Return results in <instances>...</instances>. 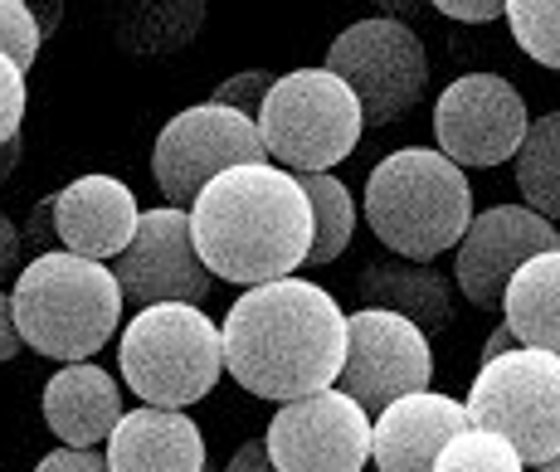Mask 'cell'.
Listing matches in <instances>:
<instances>
[{"label": "cell", "instance_id": "11", "mask_svg": "<svg viewBox=\"0 0 560 472\" xmlns=\"http://www.w3.org/2000/svg\"><path fill=\"white\" fill-rule=\"evenodd\" d=\"M429 380H434V351L409 317L385 307H361L357 317H347V361L337 390H347L371 420L400 394L429 390Z\"/></svg>", "mask_w": 560, "mask_h": 472}, {"label": "cell", "instance_id": "17", "mask_svg": "<svg viewBox=\"0 0 560 472\" xmlns=\"http://www.w3.org/2000/svg\"><path fill=\"white\" fill-rule=\"evenodd\" d=\"M103 453L113 472H205L210 463L200 424L186 410H156V404L122 414Z\"/></svg>", "mask_w": 560, "mask_h": 472}, {"label": "cell", "instance_id": "4", "mask_svg": "<svg viewBox=\"0 0 560 472\" xmlns=\"http://www.w3.org/2000/svg\"><path fill=\"white\" fill-rule=\"evenodd\" d=\"M472 220V186L444 152L400 146L381 156L365 180V224L371 234L409 263H434L463 239Z\"/></svg>", "mask_w": 560, "mask_h": 472}, {"label": "cell", "instance_id": "19", "mask_svg": "<svg viewBox=\"0 0 560 472\" xmlns=\"http://www.w3.org/2000/svg\"><path fill=\"white\" fill-rule=\"evenodd\" d=\"M361 303L385 307L415 321L424 337L454 327V287L434 263H409V259H375L361 268Z\"/></svg>", "mask_w": 560, "mask_h": 472}, {"label": "cell", "instance_id": "1", "mask_svg": "<svg viewBox=\"0 0 560 472\" xmlns=\"http://www.w3.org/2000/svg\"><path fill=\"white\" fill-rule=\"evenodd\" d=\"M224 370L258 400L288 404L331 390L347 361V312L312 278L244 287L220 321Z\"/></svg>", "mask_w": 560, "mask_h": 472}, {"label": "cell", "instance_id": "26", "mask_svg": "<svg viewBox=\"0 0 560 472\" xmlns=\"http://www.w3.org/2000/svg\"><path fill=\"white\" fill-rule=\"evenodd\" d=\"M39 45H45V35H39L35 5L30 0H0V54L30 73V63L39 59Z\"/></svg>", "mask_w": 560, "mask_h": 472}, {"label": "cell", "instance_id": "18", "mask_svg": "<svg viewBox=\"0 0 560 472\" xmlns=\"http://www.w3.org/2000/svg\"><path fill=\"white\" fill-rule=\"evenodd\" d=\"M45 424L63 448H98L107 444V434L122 420V390H117V375H107L93 361H73L59 366L45 385Z\"/></svg>", "mask_w": 560, "mask_h": 472}, {"label": "cell", "instance_id": "32", "mask_svg": "<svg viewBox=\"0 0 560 472\" xmlns=\"http://www.w3.org/2000/svg\"><path fill=\"white\" fill-rule=\"evenodd\" d=\"M20 351H25V337H20V327H15V307H10V293L0 287V366H5V361H15Z\"/></svg>", "mask_w": 560, "mask_h": 472}, {"label": "cell", "instance_id": "39", "mask_svg": "<svg viewBox=\"0 0 560 472\" xmlns=\"http://www.w3.org/2000/svg\"><path fill=\"white\" fill-rule=\"evenodd\" d=\"M205 472H214V468H210V463H205Z\"/></svg>", "mask_w": 560, "mask_h": 472}, {"label": "cell", "instance_id": "22", "mask_svg": "<svg viewBox=\"0 0 560 472\" xmlns=\"http://www.w3.org/2000/svg\"><path fill=\"white\" fill-rule=\"evenodd\" d=\"M516 190H522L526 210L541 220H560V113H546L526 127L522 146H516Z\"/></svg>", "mask_w": 560, "mask_h": 472}, {"label": "cell", "instance_id": "15", "mask_svg": "<svg viewBox=\"0 0 560 472\" xmlns=\"http://www.w3.org/2000/svg\"><path fill=\"white\" fill-rule=\"evenodd\" d=\"M468 424V404L454 394H400L371 420V463L375 472H434L439 448Z\"/></svg>", "mask_w": 560, "mask_h": 472}, {"label": "cell", "instance_id": "13", "mask_svg": "<svg viewBox=\"0 0 560 472\" xmlns=\"http://www.w3.org/2000/svg\"><path fill=\"white\" fill-rule=\"evenodd\" d=\"M113 278L122 287V303L152 307V303H205L214 287V273L200 263L196 239H190V210L161 205L142 210L137 234L113 259Z\"/></svg>", "mask_w": 560, "mask_h": 472}, {"label": "cell", "instance_id": "23", "mask_svg": "<svg viewBox=\"0 0 560 472\" xmlns=\"http://www.w3.org/2000/svg\"><path fill=\"white\" fill-rule=\"evenodd\" d=\"M303 186L307 205H312V249H307V263H337L347 253L351 234H357V200L351 190L341 186L331 170H307L298 176Z\"/></svg>", "mask_w": 560, "mask_h": 472}, {"label": "cell", "instance_id": "34", "mask_svg": "<svg viewBox=\"0 0 560 472\" xmlns=\"http://www.w3.org/2000/svg\"><path fill=\"white\" fill-rule=\"evenodd\" d=\"M224 472H278V468H273V458H268L264 438H249L244 448H234V458L224 463Z\"/></svg>", "mask_w": 560, "mask_h": 472}, {"label": "cell", "instance_id": "6", "mask_svg": "<svg viewBox=\"0 0 560 472\" xmlns=\"http://www.w3.org/2000/svg\"><path fill=\"white\" fill-rule=\"evenodd\" d=\"M258 137L268 161H283V170H331L361 146L365 113L357 93L331 69H293L273 79L264 107H258Z\"/></svg>", "mask_w": 560, "mask_h": 472}, {"label": "cell", "instance_id": "2", "mask_svg": "<svg viewBox=\"0 0 560 472\" xmlns=\"http://www.w3.org/2000/svg\"><path fill=\"white\" fill-rule=\"evenodd\" d=\"M190 239L214 283L258 287L307 263L312 205L293 170L273 161L230 166L190 205Z\"/></svg>", "mask_w": 560, "mask_h": 472}, {"label": "cell", "instance_id": "8", "mask_svg": "<svg viewBox=\"0 0 560 472\" xmlns=\"http://www.w3.org/2000/svg\"><path fill=\"white\" fill-rule=\"evenodd\" d=\"M351 93H357L365 127H390L424 98L429 49L405 20H357L327 49V63Z\"/></svg>", "mask_w": 560, "mask_h": 472}, {"label": "cell", "instance_id": "5", "mask_svg": "<svg viewBox=\"0 0 560 472\" xmlns=\"http://www.w3.org/2000/svg\"><path fill=\"white\" fill-rule=\"evenodd\" d=\"M122 380L142 404L190 410L220 385L224 341L220 321L196 303H152L122 327Z\"/></svg>", "mask_w": 560, "mask_h": 472}, {"label": "cell", "instance_id": "21", "mask_svg": "<svg viewBox=\"0 0 560 472\" xmlns=\"http://www.w3.org/2000/svg\"><path fill=\"white\" fill-rule=\"evenodd\" d=\"M210 0H122L117 15V39L132 54H180L200 35Z\"/></svg>", "mask_w": 560, "mask_h": 472}, {"label": "cell", "instance_id": "16", "mask_svg": "<svg viewBox=\"0 0 560 472\" xmlns=\"http://www.w3.org/2000/svg\"><path fill=\"white\" fill-rule=\"evenodd\" d=\"M137 196L127 180L117 176H79L54 196V229H59V249L79 253V259H117L137 234Z\"/></svg>", "mask_w": 560, "mask_h": 472}, {"label": "cell", "instance_id": "35", "mask_svg": "<svg viewBox=\"0 0 560 472\" xmlns=\"http://www.w3.org/2000/svg\"><path fill=\"white\" fill-rule=\"evenodd\" d=\"M516 346H522V341H516V337H512V327L502 321V327L488 337V346H482V361H498V356H508V351H516Z\"/></svg>", "mask_w": 560, "mask_h": 472}, {"label": "cell", "instance_id": "38", "mask_svg": "<svg viewBox=\"0 0 560 472\" xmlns=\"http://www.w3.org/2000/svg\"><path fill=\"white\" fill-rule=\"evenodd\" d=\"M532 472H560V453L546 458V463H532Z\"/></svg>", "mask_w": 560, "mask_h": 472}, {"label": "cell", "instance_id": "27", "mask_svg": "<svg viewBox=\"0 0 560 472\" xmlns=\"http://www.w3.org/2000/svg\"><path fill=\"white\" fill-rule=\"evenodd\" d=\"M268 88H273V73H264V69L230 73V79L214 88L210 103H224V107H234V113H244V117H258V107H264Z\"/></svg>", "mask_w": 560, "mask_h": 472}, {"label": "cell", "instance_id": "14", "mask_svg": "<svg viewBox=\"0 0 560 472\" xmlns=\"http://www.w3.org/2000/svg\"><path fill=\"white\" fill-rule=\"evenodd\" d=\"M560 249V234L551 220H541L526 205H492L482 214H472L463 239L454 244V283L482 312H498L502 293H508L512 273L536 253Z\"/></svg>", "mask_w": 560, "mask_h": 472}, {"label": "cell", "instance_id": "28", "mask_svg": "<svg viewBox=\"0 0 560 472\" xmlns=\"http://www.w3.org/2000/svg\"><path fill=\"white\" fill-rule=\"evenodd\" d=\"M20 122H25V69L0 54V142L20 137Z\"/></svg>", "mask_w": 560, "mask_h": 472}, {"label": "cell", "instance_id": "9", "mask_svg": "<svg viewBox=\"0 0 560 472\" xmlns=\"http://www.w3.org/2000/svg\"><path fill=\"white\" fill-rule=\"evenodd\" d=\"M249 161H268L254 117L234 113V107H224V103H196V107H186V113H176L156 132L152 176L171 205L190 210L196 196L220 170L249 166Z\"/></svg>", "mask_w": 560, "mask_h": 472}, {"label": "cell", "instance_id": "3", "mask_svg": "<svg viewBox=\"0 0 560 472\" xmlns=\"http://www.w3.org/2000/svg\"><path fill=\"white\" fill-rule=\"evenodd\" d=\"M10 307H15V327L30 351L73 366V361L98 356L113 341L122 321V287L107 263L54 249L15 273Z\"/></svg>", "mask_w": 560, "mask_h": 472}, {"label": "cell", "instance_id": "12", "mask_svg": "<svg viewBox=\"0 0 560 472\" xmlns=\"http://www.w3.org/2000/svg\"><path fill=\"white\" fill-rule=\"evenodd\" d=\"M526 127V103L502 73H458L434 103L439 152L454 166H502L516 156Z\"/></svg>", "mask_w": 560, "mask_h": 472}, {"label": "cell", "instance_id": "29", "mask_svg": "<svg viewBox=\"0 0 560 472\" xmlns=\"http://www.w3.org/2000/svg\"><path fill=\"white\" fill-rule=\"evenodd\" d=\"M20 244L30 249V259H39V253H54V249H59V229H54V196L39 200V205L30 210L25 229H20Z\"/></svg>", "mask_w": 560, "mask_h": 472}, {"label": "cell", "instance_id": "24", "mask_svg": "<svg viewBox=\"0 0 560 472\" xmlns=\"http://www.w3.org/2000/svg\"><path fill=\"white\" fill-rule=\"evenodd\" d=\"M434 472H526V463L502 434L468 424L439 448Z\"/></svg>", "mask_w": 560, "mask_h": 472}, {"label": "cell", "instance_id": "30", "mask_svg": "<svg viewBox=\"0 0 560 472\" xmlns=\"http://www.w3.org/2000/svg\"><path fill=\"white\" fill-rule=\"evenodd\" d=\"M35 472H113L103 448H54L35 463Z\"/></svg>", "mask_w": 560, "mask_h": 472}, {"label": "cell", "instance_id": "36", "mask_svg": "<svg viewBox=\"0 0 560 472\" xmlns=\"http://www.w3.org/2000/svg\"><path fill=\"white\" fill-rule=\"evenodd\" d=\"M375 5L385 10V20H405V25H409V20L424 10V0H375Z\"/></svg>", "mask_w": 560, "mask_h": 472}, {"label": "cell", "instance_id": "20", "mask_svg": "<svg viewBox=\"0 0 560 472\" xmlns=\"http://www.w3.org/2000/svg\"><path fill=\"white\" fill-rule=\"evenodd\" d=\"M498 312L522 346L560 356V249L536 253L516 268Z\"/></svg>", "mask_w": 560, "mask_h": 472}, {"label": "cell", "instance_id": "33", "mask_svg": "<svg viewBox=\"0 0 560 472\" xmlns=\"http://www.w3.org/2000/svg\"><path fill=\"white\" fill-rule=\"evenodd\" d=\"M20 253H25V244H20V229H15V220H10V214L0 210V283H5V278H15V268H20Z\"/></svg>", "mask_w": 560, "mask_h": 472}, {"label": "cell", "instance_id": "31", "mask_svg": "<svg viewBox=\"0 0 560 472\" xmlns=\"http://www.w3.org/2000/svg\"><path fill=\"white\" fill-rule=\"evenodd\" d=\"M424 5H434L448 20H463V25H488L508 10V0H424Z\"/></svg>", "mask_w": 560, "mask_h": 472}, {"label": "cell", "instance_id": "25", "mask_svg": "<svg viewBox=\"0 0 560 472\" xmlns=\"http://www.w3.org/2000/svg\"><path fill=\"white\" fill-rule=\"evenodd\" d=\"M502 15L526 59L560 73V0H508Z\"/></svg>", "mask_w": 560, "mask_h": 472}, {"label": "cell", "instance_id": "37", "mask_svg": "<svg viewBox=\"0 0 560 472\" xmlns=\"http://www.w3.org/2000/svg\"><path fill=\"white\" fill-rule=\"evenodd\" d=\"M20 152H25V142H20V137H10V142H0V180H10V170H15Z\"/></svg>", "mask_w": 560, "mask_h": 472}, {"label": "cell", "instance_id": "10", "mask_svg": "<svg viewBox=\"0 0 560 472\" xmlns=\"http://www.w3.org/2000/svg\"><path fill=\"white\" fill-rule=\"evenodd\" d=\"M264 448L278 472H365L371 414L347 390H312L278 404L264 428Z\"/></svg>", "mask_w": 560, "mask_h": 472}, {"label": "cell", "instance_id": "7", "mask_svg": "<svg viewBox=\"0 0 560 472\" xmlns=\"http://www.w3.org/2000/svg\"><path fill=\"white\" fill-rule=\"evenodd\" d=\"M468 420L492 428L522 453V463H546L560 453V356L516 346L482 361L468 385Z\"/></svg>", "mask_w": 560, "mask_h": 472}]
</instances>
